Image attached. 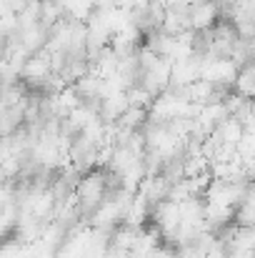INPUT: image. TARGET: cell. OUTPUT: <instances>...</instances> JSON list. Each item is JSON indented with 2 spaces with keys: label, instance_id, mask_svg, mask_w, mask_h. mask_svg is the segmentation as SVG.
<instances>
[{
  "label": "cell",
  "instance_id": "cell-1",
  "mask_svg": "<svg viewBox=\"0 0 255 258\" xmlns=\"http://www.w3.org/2000/svg\"><path fill=\"white\" fill-rule=\"evenodd\" d=\"M53 63H50V53L48 50H40V53H30L25 66H23V73H20V81H25L28 88L33 93H40L45 83L50 81L53 76Z\"/></svg>",
  "mask_w": 255,
  "mask_h": 258
},
{
  "label": "cell",
  "instance_id": "cell-2",
  "mask_svg": "<svg viewBox=\"0 0 255 258\" xmlns=\"http://www.w3.org/2000/svg\"><path fill=\"white\" fill-rule=\"evenodd\" d=\"M240 66L233 58H203V78L218 88H233Z\"/></svg>",
  "mask_w": 255,
  "mask_h": 258
},
{
  "label": "cell",
  "instance_id": "cell-3",
  "mask_svg": "<svg viewBox=\"0 0 255 258\" xmlns=\"http://www.w3.org/2000/svg\"><path fill=\"white\" fill-rule=\"evenodd\" d=\"M223 20V8L218 0H198L190 5V28L205 33Z\"/></svg>",
  "mask_w": 255,
  "mask_h": 258
},
{
  "label": "cell",
  "instance_id": "cell-4",
  "mask_svg": "<svg viewBox=\"0 0 255 258\" xmlns=\"http://www.w3.org/2000/svg\"><path fill=\"white\" fill-rule=\"evenodd\" d=\"M18 40H20V45H23L28 53H40V50H45L48 43H50V28H48L45 23L20 25Z\"/></svg>",
  "mask_w": 255,
  "mask_h": 258
},
{
  "label": "cell",
  "instance_id": "cell-5",
  "mask_svg": "<svg viewBox=\"0 0 255 258\" xmlns=\"http://www.w3.org/2000/svg\"><path fill=\"white\" fill-rule=\"evenodd\" d=\"M128 108H130L128 90H118V93H110V95H105V98L100 100V110H98V113H100V118H103L108 125H115Z\"/></svg>",
  "mask_w": 255,
  "mask_h": 258
},
{
  "label": "cell",
  "instance_id": "cell-6",
  "mask_svg": "<svg viewBox=\"0 0 255 258\" xmlns=\"http://www.w3.org/2000/svg\"><path fill=\"white\" fill-rule=\"evenodd\" d=\"M243 133H245V123H243L240 118H235V115H228V118L215 128L213 138H215L218 143L238 146V143H240V138H243Z\"/></svg>",
  "mask_w": 255,
  "mask_h": 258
},
{
  "label": "cell",
  "instance_id": "cell-7",
  "mask_svg": "<svg viewBox=\"0 0 255 258\" xmlns=\"http://www.w3.org/2000/svg\"><path fill=\"white\" fill-rule=\"evenodd\" d=\"M30 0H3V10H13V13H20Z\"/></svg>",
  "mask_w": 255,
  "mask_h": 258
}]
</instances>
